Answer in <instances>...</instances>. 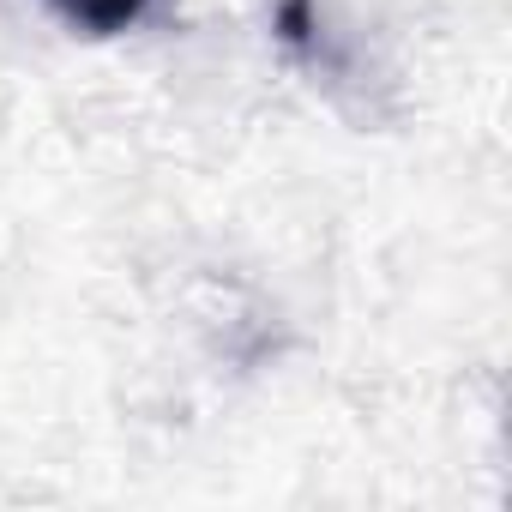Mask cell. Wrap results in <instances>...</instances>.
Masks as SVG:
<instances>
[{"label": "cell", "mask_w": 512, "mask_h": 512, "mask_svg": "<svg viewBox=\"0 0 512 512\" xmlns=\"http://www.w3.org/2000/svg\"><path fill=\"white\" fill-rule=\"evenodd\" d=\"M49 7L85 37H115V31H133L157 0H49Z\"/></svg>", "instance_id": "6da1fadb"}]
</instances>
